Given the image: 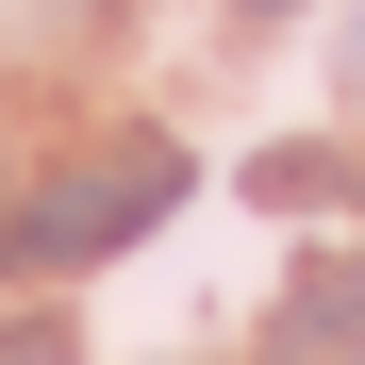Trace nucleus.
Returning a JSON list of instances; mask_svg holds the SVG:
<instances>
[{
  "label": "nucleus",
  "mask_w": 365,
  "mask_h": 365,
  "mask_svg": "<svg viewBox=\"0 0 365 365\" xmlns=\"http://www.w3.org/2000/svg\"><path fill=\"white\" fill-rule=\"evenodd\" d=\"M166 200H182V150H150V133H133V150H83V166L17 216V266H100V250H133Z\"/></svg>",
  "instance_id": "obj_1"
},
{
  "label": "nucleus",
  "mask_w": 365,
  "mask_h": 365,
  "mask_svg": "<svg viewBox=\"0 0 365 365\" xmlns=\"http://www.w3.org/2000/svg\"><path fill=\"white\" fill-rule=\"evenodd\" d=\"M266 365H365V250H332V266H299V282H282Z\"/></svg>",
  "instance_id": "obj_2"
},
{
  "label": "nucleus",
  "mask_w": 365,
  "mask_h": 365,
  "mask_svg": "<svg viewBox=\"0 0 365 365\" xmlns=\"http://www.w3.org/2000/svg\"><path fill=\"white\" fill-rule=\"evenodd\" d=\"M349 67H365V50H349Z\"/></svg>",
  "instance_id": "obj_3"
}]
</instances>
